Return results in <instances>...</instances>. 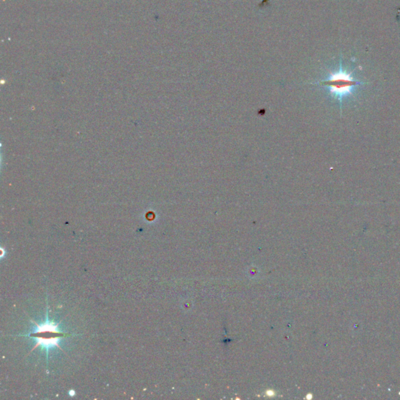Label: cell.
Segmentation results:
<instances>
[{"label": "cell", "mask_w": 400, "mask_h": 400, "mask_svg": "<svg viewBox=\"0 0 400 400\" xmlns=\"http://www.w3.org/2000/svg\"><path fill=\"white\" fill-rule=\"evenodd\" d=\"M316 84L326 88L329 95L338 100L342 107L343 100L352 96L355 89L364 83L355 79L353 72L348 71L343 67L341 59L338 68L334 71H329L328 75L323 80L316 82Z\"/></svg>", "instance_id": "1"}, {"label": "cell", "mask_w": 400, "mask_h": 400, "mask_svg": "<svg viewBox=\"0 0 400 400\" xmlns=\"http://www.w3.org/2000/svg\"><path fill=\"white\" fill-rule=\"evenodd\" d=\"M46 316H47V319H46V323L43 324V325H38L34 321L31 320L36 325L35 331L30 333V334H27V335H21L20 336L29 337V338L35 339L36 345H35V347L33 348L31 352L38 346H42L43 349H46V352H47V357H49L48 356H49V349L53 347H57L62 349L59 346V340L61 338H65V337L71 336V335L69 333L59 331L58 329V325H56L53 322H49L48 313Z\"/></svg>", "instance_id": "2"}]
</instances>
